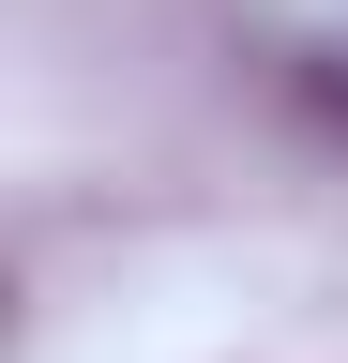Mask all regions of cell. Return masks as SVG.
<instances>
[{"label": "cell", "mask_w": 348, "mask_h": 363, "mask_svg": "<svg viewBox=\"0 0 348 363\" xmlns=\"http://www.w3.org/2000/svg\"><path fill=\"white\" fill-rule=\"evenodd\" d=\"M303 106H333V121H348V45H333V61H303Z\"/></svg>", "instance_id": "1"}]
</instances>
